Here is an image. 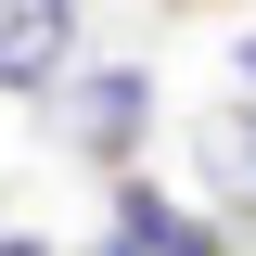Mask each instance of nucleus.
I'll use <instances>...</instances> for the list:
<instances>
[{
    "mask_svg": "<svg viewBox=\"0 0 256 256\" xmlns=\"http://www.w3.org/2000/svg\"><path fill=\"white\" fill-rule=\"evenodd\" d=\"M77 64V0H0V90H64Z\"/></svg>",
    "mask_w": 256,
    "mask_h": 256,
    "instance_id": "nucleus-1",
    "label": "nucleus"
},
{
    "mask_svg": "<svg viewBox=\"0 0 256 256\" xmlns=\"http://www.w3.org/2000/svg\"><path fill=\"white\" fill-rule=\"evenodd\" d=\"M64 116H77V141L116 166L128 141H141V116H154V77H141V64H102V77H77V102H64Z\"/></svg>",
    "mask_w": 256,
    "mask_h": 256,
    "instance_id": "nucleus-2",
    "label": "nucleus"
},
{
    "mask_svg": "<svg viewBox=\"0 0 256 256\" xmlns=\"http://www.w3.org/2000/svg\"><path fill=\"white\" fill-rule=\"evenodd\" d=\"M180 230H192V218H180V205H166L154 180H128V192H116V244H102V256H166V244H180Z\"/></svg>",
    "mask_w": 256,
    "mask_h": 256,
    "instance_id": "nucleus-3",
    "label": "nucleus"
},
{
    "mask_svg": "<svg viewBox=\"0 0 256 256\" xmlns=\"http://www.w3.org/2000/svg\"><path fill=\"white\" fill-rule=\"evenodd\" d=\"M166 256H230V230H205V218H192V230H180Z\"/></svg>",
    "mask_w": 256,
    "mask_h": 256,
    "instance_id": "nucleus-4",
    "label": "nucleus"
},
{
    "mask_svg": "<svg viewBox=\"0 0 256 256\" xmlns=\"http://www.w3.org/2000/svg\"><path fill=\"white\" fill-rule=\"evenodd\" d=\"M0 244H13V230H0Z\"/></svg>",
    "mask_w": 256,
    "mask_h": 256,
    "instance_id": "nucleus-5",
    "label": "nucleus"
}]
</instances>
